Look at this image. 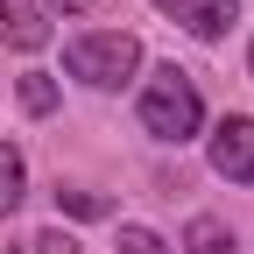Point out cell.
<instances>
[{"label": "cell", "mask_w": 254, "mask_h": 254, "mask_svg": "<svg viewBox=\"0 0 254 254\" xmlns=\"http://www.w3.org/2000/svg\"><path fill=\"white\" fill-rule=\"evenodd\" d=\"M141 127L155 141H190L205 127V99H198V78L190 71H177V64H163V71H148V85H141Z\"/></svg>", "instance_id": "1"}, {"label": "cell", "mask_w": 254, "mask_h": 254, "mask_svg": "<svg viewBox=\"0 0 254 254\" xmlns=\"http://www.w3.org/2000/svg\"><path fill=\"white\" fill-rule=\"evenodd\" d=\"M64 71L85 78L92 92H120L127 78L141 71V43L127 28H99V36H71L64 43Z\"/></svg>", "instance_id": "2"}, {"label": "cell", "mask_w": 254, "mask_h": 254, "mask_svg": "<svg viewBox=\"0 0 254 254\" xmlns=\"http://www.w3.org/2000/svg\"><path fill=\"white\" fill-rule=\"evenodd\" d=\"M212 170L226 184H254V120L247 113H226L212 127Z\"/></svg>", "instance_id": "3"}, {"label": "cell", "mask_w": 254, "mask_h": 254, "mask_svg": "<svg viewBox=\"0 0 254 254\" xmlns=\"http://www.w3.org/2000/svg\"><path fill=\"white\" fill-rule=\"evenodd\" d=\"M155 7H163L170 21H184L198 43H219V36L240 21V0H155Z\"/></svg>", "instance_id": "4"}, {"label": "cell", "mask_w": 254, "mask_h": 254, "mask_svg": "<svg viewBox=\"0 0 254 254\" xmlns=\"http://www.w3.org/2000/svg\"><path fill=\"white\" fill-rule=\"evenodd\" d=\"M0 43H7V50H43L50 43L43 0H0Z\"/></svg>", "instance_id": "5"}, {"label": "cell", "mask_w": 254, "mask_h": 254, "mask_svg": "<svg viewBox=\"0 0 254 254\" xmlns=\"http://www.w3.org/2000/svg\"><path fill=\"white\" fill-rule=\"evenodd\" d=\"M184 254H233V226L212 219V212H198V219L184 226Z\"/></svg>", "instance_id": "6"}, {"label": "cell", "mask_w": 254, "mask_h": 254, "mask_svg": "<svg viewBox=\"0 0 254 254\" xmlns=\"http://www.w3.org/2000/svg\"><path fill=\"white\" fill-rule=\"evenodd\" d=\"M21 198H28V163H21L14 141H0V219H7Z\"/></svg>", "instance_id": "7"}, {"label": "cell", "mask_w": 254, "mask_h": 254, "mask_svg": "<svg viewBox=\"0 0 254 254\" xmlns=\"http://www.w3.org/2000/svg\"><path fill=\"white\" fill-rule=\"evenodd\" d=\"M57 212H71V219H106L113 205L99 198V190H78V184H57Z\"/></svg>", "instance_id": "8"}, {"label": "cell", "mask_w": 254, "mask_h": 254, "mask_svg": "<svg viewBox=\"0 0 254 254\" xmlns=\"http://www.w3.org/2000/svg\"><path fill=\"white\" fill-rule=\"evenodd\" d=\"M14 92H21V106H28V113H57V78H50V71H21Z\"/></svg>", "instance_id": "9"}, {"label": "cell", "mask_w": 254, "mask_h": 254, "mask_svg": "<svg viewBox=\"0 0 254 254\" xmlns=\"http://www.w3.org/2000/svg\"><path fill=\"white\" fill-rule=\"evenodd\" d=\"M120 254H177L163 233H148V226H120Z\"/></svg>", "instance_id": "10"}, {"label": "cell", "mask_w": 254, "mask_h": 254, "mask_svg": "<svg viewBox=\"0 0 254 254\" xmlns=\"http://www.w3.org/2000/svg\"><path fill=\"white\" fill-rule=\"evenodd\" d=\"M28 247H36V254H78V240H71V233H36Z\"/></svg>", "instance_id": "11"}, {"label": "cell", "mask_w": 254, "mask_h": 254, "mask_svg": "<svg viewBox=\"0 0 254 254\" xmlns=\"http://www.w3.org/2000/svg\"><path fill=\"white\" fill-rule=\"evenodd\" d=\"M43 7H57V14H85L92 0H43Z\"/></svg>", "instance_id": "12"}, {"label": "cell", "mask_w": 254, "mask_h": 254, "mask_svg": "<svg viewBox=\"0 0 254 254\" xmlns=\"http://www.w3.org/2000/svg\"><path fill=\"white\" fill-rule=\"evenodd\" d=\"M247 78H254V43H247Z\"/></svg>", "instance_id": "13"}]
</instances>
